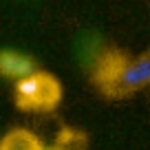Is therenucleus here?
<instances>
[{
  "label": "nucleus",
  "instance_id": "obj_1",
  "mask_svg": "<svg viewBox=\"0 0 150 150\" xmlns=\"http://www.w3.org/2000/svg\"><path fill=\"white\" fill-rule=\"evenodd\" d=\"M97 82L108 93H132L150 84V53L144 57H124L119 53H106L97 64Z\"/></svg>",
  "mask_w": 150,
  "mask_h": 150
},
{
  "label": "nucleus",
  "instance_id": "obj_2",
  "mask_svg": "<svg viewBox=\"0 0 150 150\" xmlns=\"http://www.w3.org/2000/svg\"><path fill=\"white\" fill-rule=\"evenodd\" d=\"M13 102L22 112H51L62 102V84L49 71H33L13 84Z\"/></svg>",
  "mask_w": 150,
  "mask_h": 150
},
{
  "label": "nucleus",
  "instance_id": "obj_3",
  "mask_svg": "<svg viewBox=\"0 0 150 150\" xmlns=\"http://www.w3.org/2000/svg\"><path fill=\"white\" fill-rule=\"evenodd\" d=\"M0 71H2L5 77L18 82V80H22V77H27V75H31L33 71H38V69H35V62L29 55H24V53L2 51V55H0Z\"/></svg>",
  "mask_w": 150,
  "mask_h": 150
},
{
  "label": "nucleus",
  "instance_id": "obj_4",
  "mask_svg": "<svg viewBox=\"0 0 150 150\" xmlns=\"http://www.w3.org/2000/svg\"><path fill=\"white\" fill-rule=\"evenodd\" d=\"M47 146L42 139L29 128H11L2 141H0V150H44Z\"/></svg>",
  "mask_w": 150,
  "mask_h": 150
},
{
  "label": "nucleus",
  "instance_id": "obj_5",
  "mask_svg": "<svg viewBox=\"0 0 150 150\" xmlns=\"http://www.w3.org/2000/svg\"><path fill=\"white\" fill-rule=\"evenodd\" d=\"M44 150H62V148H44Z\"/></svg>",
  "mask_w": 150,
  "mask_h": 150
}]
</instances>
